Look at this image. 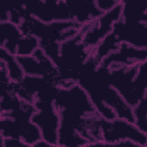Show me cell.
Here are the masks:
<instances>
[{
  "label": "cell",
  "mask_w": 147,
  "mask_h": 147,
  "mask_svg": "<svg viewBox=\"0 0 147 147\" xmlns=\"http://www.w3.org/2000/svg\"><path fill=\"white\" fill-rule=\"evenodd\" d=\"M54 103L60 118L58 146H87L100 141L99 119L86 91L77 83L60 87Z\"/></svg>",
  "instance_id": "6da1fadb"
},
{
  "label": "cell",
  "mask_w": 147,
  "mask_h": 147,
  "mask_svg": "<svg viewBox=\"0 0 147 147\" xmlns=\"http://www.w3.org/2000/svg\"><path fill=\"white\" fill-rule=\"evenodd\" d=\"M108 75L109 69L100 65L91 54L77 83L86 91L101 118L109 121L119 118L134 123L133 108L110 84Z\"/></svg>",
  "instance_id": "7a4b0ae2"
},
{
  "label": "cell",
  "mask_w": 147,
  "mask_h": 147,
  "mask_svg": "<svg viewBox=\"0 0 147 147\" xmlns=\"http://www.w3.org/2000/svg\"><path fill=\"white\" fill-rule=\"evenodd\" d=\"M110 84L131 107L147 96V61L138 65L109 69Z\"/></svg>",
  "instance_id": "3957f363"
},
{
  "label": "cell",
  "mask_w": 147,
  "mask_h": 147,
  "mask_svg": "<svg viewBox=\"0 0 147 147\" xmlns=\"http://www.w3.org/2000/svg\"><path fill=\"white\" fill-rule=\"evenodd\" d=\"M36 111L33 104L21 99L10 111L1 113L0 137L21 139L32 147L41 139L38 128L31 121Z\"/></svg>",
  "instance_id": "277c9868"
},
{
  "label": "cell",
  "mask_w": 147,
  "mask_h": 147,
  "mask_svg": "<svg viewBox=\"0 0 147 147\" xmlns=\"http://www.w3.org/2000/svg\"><path fill=\"white\" fill-rule=\"evenodd\" d=\"M89 25H84L78 35L60 44L56 66L61 82V87L67 88L77 83L83 66L92 54V50L82 42V35Z\"/></svg>",
  "instance_id": "5b68a950"
},
{
  "label": "cell",
  "mask_w": 147,
  "mask_h": 147,
  "mask_svg": "<svg viewBox=\"0 0 147 147\" xmlns=\"http://www.w3.org/2000/svg\"><path fill=\"white\" fill-rule=\"evenodd\" d=\"M121 42L138 48H147V24L125 21L121 18L113 25V31L92 51L99 64L110 52L116 51Z\"/></svg>",
  "instance_id": "8992f818"
},
{
  "label": "cell",
  "mask_w": 147,
  "mask_h": 147,
  "mask_svg": "<svg viewBox=\"0 0 147 147\" xmlns=\"http://www.w3.org/2000/svg\"><path fill=\"white\" fill-rule=\"evenodd\" d=\"M84 26L74 21L45 23L26 15L19 27L24 34L33 36L39 41L61 44L78 35Z\"/></svg>",
  "instance_id": "52a82bcc"
},
{
  "label": "cell",
  "mask_w": 147,
  "mask_h": 147,
  "mask_svg": "<svg viewBox=\"0 0 147 147\" xmlns=\"http://www.w3.org/2000/svg\"><path fill=\"white\" fill-rule=\"evenodd\" d=\"M100 141L90 143L87 146H109L112 144L123 140H130L141 147L147 146V134L142 132L132 122L126 119L115 118L109 121L99 119Z\"/></svg>",
  "instance_id": "ba28073f"
},
{
  "label": "cell",
  "mask_w": 147,
  "mask_h": 147,
  "mask_svg": "<svg viewBox=\"0 0 147 147\" xmlns=\"http://www.w3.org/2000/svg\"><path fill=\"white\" fill-rule=\"evenodd\" d=\"M0 48L16 57L32 55L39 48V40L25 35L19 26L10 22H0Z\"/></svg>",
  "instance_id": "9c48e42d"
},
{
  "label": "cell",
  "mask_w": 147,
  "mask_h": 147,
  "mask_svg": "<svg viewBox=\"0 0 147 147\" xmlns=\"http://www.w3.org/2000/svg\"><path fill=\"white\" fill-rule=\"evenodd\" d=\"M33 105L36 111L32 115L31 121L38 128L41 138L52 147L58 146L60 118L54 100L36 99Z\"/></svg>",
  "instance_id": "30bf717a"
},
{
  "label": "cell",
  "mask_w": 147,
  "mask_h": 147,
  "mask_svg": "<svg viewBox=\"0 0 147 147\" xmlns=\"http://www.w3.org/2000/svg\"><path fill=\"white\" fill-rule=\"evenodd\" d=\"M23 5L26 15L43 22L74 21L68 0L29 1Z\"/></svg>",
  "instance_id": "8fae6325"
},
{
  "label": "cell",
  "mask_w": 147,
  "mask_h": 147,
  "mask_svg": "<svg viewBox=\"0 0 147 147\" xmlns=\"http://www.w3.org/2000/svg\"><path fill=\"white\" fill-rule=\"evenodd\" d=\"M16 58L25 75L44 78L61 87V82L57 67L40 47L32 55Z\"/></svg>",
  "instance_id": "7c38bea8"
},
{
  "label": "cell",
  "mask_w": 147,
  "mask_h": 147,
  "mask_svg": "<svg viewBox=\"0 0 147 147\" xmlns=\"http://www.w3.org/2000/svg\"><path fill=\"white\" fill-rule=\"evenodd\" d=\"M122 0L111 10L103 13L90 24L82 35V42L94 50L113 30L114 24L122 16Z\"/></svg>",
  "instance_id": "4fadbf2b"
},
{
  "label": "cell",
  "mask_w": 147,
  "mask_h": 147,
  "mask_svg": "<svg viewBox=\"0 0 147 147\" xmlns=\"http://www.w3.org/2000/svg\"><path fill=\"white\" fill-rule=\"evenodd\" d=\"M146 61L147 48H138L127 43L121 42L116 51L108 54L99 64L111 69L138 65Z\"/></svg>",
  "instance_id": "5bb4252c"
},
{
  "label": "cell",
  "mask_w": 147,
  "mask_h": 147,
  "mask_svg": "<svg viewBox=\"0 0 147 147\" xmlns=\"http://www.w3.org/2000/svg\"><path fill=\"white\" fill-rule=\"evenodd\" d=\"M73 20L82 25L91 24L103 13L97 7L95 0H68Z\"/></svg>",
  "instance_id": "9a60e30c"
},
{
  "label": "cell",
  "mask_w": 147,
  "mask_h": 147,
  "mask_svg": "<svg viewBox=\"0 0 147 147\" xmlns=\"http://www.w3.org/2000/svg\"><path fill=\"white\" fill-rule=\"evenodd\" d=\"M121 19L125 21L147 24V5L145 1L122 0Z\"/></svg>",
  "instance_id": "2e32d148"
},
{
  "label": "cell",
  "mask_w": 147,
  "mask_h": 147,
  "mask_svg": "<svg viewBox=\"0 0 147 147\" xmlns=\"http://www.w3.org/2000/svg\"><path fill=\"white\" fill-rule=\"evenodd\" d=\"M0 60L5 63L9 78L12 83H19L22 80L25 75L16 56L11 55L5 49L0 48Z\"/></svg>",
  "instance_id": "e0dca14e"
},
{
  "label": "cell",
  "mask_w": 147,
  "mask_h": 147,
  "mask_svg": "<svg viewBox=\"0 0 147 147\" xmlns=\"http://www.w3.org/2000/svg\"><path fill=\"white\" fill-rule=\"evenodd\" d=\"M134 124L142 132L147 134V96L133 107Z\"/></svg>",
  "instance_id": "ac0fdd59"
},
{
  "label": "cell",
  "mask_w": 147,
  "mask_h": 147,
  "mask_svg": "<svg viewBox=\"0 0 147 147\" xmlns=\"http://www.w3.org/2000/svg\"><path fill=\"white\" fill-rule=\"evenodd\" d=\"M0 137V145L1 147H31L30 145L21 139Z\"/></svg>",
  "instance_id": "d6986e66"
},
{
  "label": "cell",
  "mask_w": 147,
  "mask_h": 147,
  "mask_svg": "<svg viewBox=\"0 0 147 147\" xmlns=\"http://www.w3.org/2000/svg\"><path fill=\"white\" fill-rule=\"evenodd\" d=\"M121 0H95L98 8L103 13L108 11L117 6Z\"/></svg>",
  "instance_id": "ffe728a7"
},
{
  "label": "cell",
  "mask_w": 147,
  "mask_h": 147,
  "mask_svg": "<svg viewBox=\"0 0 147 147\" xmlns=\"http://www.w3.org/2000/svg\"><path fill=\"white\" fill-rule=\"evenodd\" d=\"M36 146H48V147H51L52 146V145H51L49 143L47 142V141H45V140H42V138L40 139V140L37 141V142H36L33 145L32 147H36Z\"/></svg>",
  "instance_id": "44dd1931"
}]
</instances>
